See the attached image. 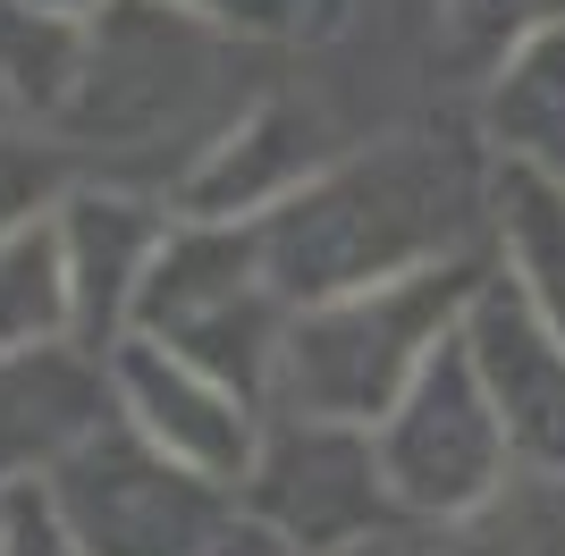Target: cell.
Here are the masks:
<instances>
[{
  "label": "cell",
  "mask_w": 565,
  "mask_h": 556,
  "mask_svg": "<svg viewBox=\"0 0 565 556\" xmlns=\"http://www.w3.org/2000/svg\"><path fill=\"white\" fill-rule=\"evenodd\" d=\"M287 312H296V303L270 287L262 228H245V220H178L161 261H152V278H143L136 338L178 346L186 363H203L212 379L245 388L262 414H270Z\"/></svg>",
  "instance_id": "obj_4"
},
{
  "label": "cell",
  "mask_w": 565,
  "mask_h": 556,
  "mask_svg": "<svg viewBox=\"0 0 565 556\" xmlns=\"http://www.w3.org/2000/svg\"><path fill=\"white\" fill-rule=\"evenodd\" d=\"M236 514L279 556H354L388 523H405L372 430L330 414H287V405H270L262 421L254 472L236 481Z\"/></svg>",
  "instance_id": "obj_5"
},
{
  "label": "cell",
  "mask_w": 565,
  "mask_h": 556,
  "mask_svg": "<svg viewBox=\"0 0 565 556\" xmlns=\"http://www.w3.org/2000/svg\"><path fill=\"white\" fill-rule=\"evenodd\" d=\"M220 556H279V548H262L254 532H236V539H228V548H220Z\"/></svg>",
  "instance_id": "obj_21"
},
{
  "label": "cell",
  "mask_w": 565,
  "mask_h": 556,
  "mask_svg": "<svg viewBox=\"0 0 565 556\" xmlns=\"http://www.w3.org/2000/svg\"><path fill=\"white\" fill-rule=\"evenodd\" d=\"M102 421H118L110 354L76 346V338L0 354V489L51 481Z\"/></svg>",
  "instance_id": "obj_12"
},
{
  "label": "cell",
  "mask_w": 565,
  "mask_h": 556,
  "mask_svg": "<svg viewBox=\"0 0 565 556\" xmlns=\"http://www.w3.org/2000/svg\"><path fill=\"white\" fill-rule=\"evenodd\" d=\"M0 523H9V489H0Z\"/></svg>",
  "instance_id": "obj_22"
},
{
  "label": "cell",
  "mask_w": 565,
  "mask_h": 556,
  "mask_svg": "<svg viewBox=\"0 0 565 556\" xmlns=\"http://www.w3.org/2000/svg\"><path fill=\"white\" fill-rule=\"evenodd\" d=\"M490 178L498 161L472 118L347 143L296 203L262 220L270 287L287 303H321L456 254H490Z\"/></svg>",
  "instance_id": "obj_1"
},
{
  "label": "cell",
  "mask_w": 565,
  "mask_h": 556,
  "mask_svg": "<svg viewBox=\"0 0 565 556\" xmlns=\"http://www.w3.org/2000/svg\"><path fill=\"white\" fill-rule=\"evenodd\" d=\"M0 118H9V110H0Z\"/></svg>",
  "instance_id": "obj_23"
},
{
  "label": "cell",
  "mask_w": 565,
  "mask_h": 556,
  "mask_svg": "<svg viewBox=\"0 0 565 556\" xmlns=\"http://www.w3.org/2000/svg\"><path fill=\"white\" fill-rule=\"evenodd\" d=\"M465 354L481 371V388H490L498 421H507L515 463L565 481V338L498 270L481 278V296L465 312Z\"/></svg>",
  "instance_id": "obj_11"
},
{
  "label": "cell",
  "mask_w": 565,
  "mask_h": 556,
  "mask_svg": "<svg viewBox=\"0 0 565 556\" xmlns=\"http://www.w3.org/2000/svg\"><path fill=\"white\" fill-rule=\"evenodd\" d=\"M490 270L565 338V178L498 161V178H490Z\"/></svg>",
  "instance_id": "obj_14"
},
{
  "label": "cell",
  "mask_w": 565,
  "mask_h": 556,
  "mask_svg": "<svg viewBox=\"0 0 565 556\" xmlns=\"http://www.w3.org/2000/svg\"><path fill=\"white\" fill-rule=\"evenodd\" d=\"M110 379H118V414L136 421L161 456H178L186 472H203L220 489H236L254 472V447H262V421L270 414L245 388L212 379L203 363H186L161 338H127L110 354Z\"/></svg>",
  "instance_id": "obj_10"
},
{
  "label": "cell",
  "mask_w": 565,
  "mask_h": 556,
  "mask_svg": "<svg viewBox=\"0 0 565 556\" xmlns=\"http://www.w3.org/2000/svg\"><path fill=\"white\" fill-rule=\"evenodd\" d=\"M169 9H186V18L220 25L236 43H262V51H279V43L305 34V0H169Z\"/></svg>",
  "instance_id": "obj_18"
},
{
  "label": "cell",
  "mask_w": 565,
  "mask_h": 556,
  "mask_svg": "<svg viewBox=\"0 0 565 556\" xmlns=\"http://www.w3.org/2000/svg\"><path fill=\"white\" fill-rule=\"evenodd\" d=\"M472 127L490 143V161L541 169V178H565V18L523 34L498 76L472 101Z\"/></svg>",
  "instance_id": "obj_13"
},
{
  "label": "cell",
  "mask_w": 565,
  "mask_h": 556,
  "mask_svg": "<svg viewBox=\"0 0 565 556\" xmlns=\"http://www.w3.org/2000/svg\"><path fill=\"white\" fill-rule=\"evenodd\" d=\"M51 228H60V261H68L76 346L118 354L127 338H136L143 278H152L169 228H178V203H169V194H143V185L85 178L68 203L51 211Z\"/></svg>",
  "instance_id": "obj_8"
},
{
  "label": "cell",
  "mask_w": 565,
  "mask_h": 556,
  "mask_svg": "<svg viewBox=\"0 0 565 556\" xmlns=\"http://www.w3.org/2000/svg\"><path fill=\"white\" fill-rule=\"evenodd\" d=\"M481 278H490V254H456V261H430V270L354 287V296L296 303L287 312V346H279V396L270 405L380 430V421L397 414V396L430 371V354L465 329Z\"/></svg>",
  "instance_id": "obj_3"
},
{
  "label": "cell",
  "mask_w": 565,
  "mask_h": 556,
  "mask_svg": "<svg viewBox=\"0 0 565 556\" xmlns=\"http://www.w3.org/2000/svg\"><path fill=\"white\" fill-rule=\"evenodd\" d=\"M43 489L85 556H220L245 532L236 489H220L203 472H186L178 456H161L127 414L102 421Z\"/></svg>",
  "instance_id": "obj_6"
},
{
  "label": "cell",
  "mask_w": 565,
  "mask_h": 556,
  "mask_svg": "<svg viewBox=\"0 0 565 556\" xmlns=\"http://www.w3.org/2000/svg\"><path fill=\"white\" fill-rule=\"evenodd\" d=\"M85 185V161L51 127H25V118H0V236L43 228L51 211Z\"/></svg>",
  "instance_id": "obj_17"
},
{
  "label": "cell",
  "mask_w": 565,
  "mask_h": 556,
  "mask_svg": "<svg viewBox=\"0 0 565 556\" xmlns=\"http://www.w3.org/2000/svg\"><path fill=\"white\" fill-rule=\"evenodd\" d=\"M254 68L262 43H236L169 0H118L85 25V68L51 136L85 161V178L178 194L186 169L270 93Z\"/></svg>",
  "instance_id": "obj_2"
},
{
  "label": "cell",
  "mask_w": 565,
  "mask_h": 556,
  "mask_svg": "<svg viewBox=\"0 0 565 556\" xmlns=\"http://www.w3.org/2000/svg\"><path fill=\"white\" fill-rule=\"evenodd\" d=\"M372 439H380L388 498L414 523H456V514L490 506L515 481V447H507V421H498L490 388H481V371L465 354V329L430 354V371L397 396V414Z\"/></svg>",
  "instance_id": "obj_7"
},
{
  "label": "cell",
  "mask_w": 565,
  "mask_h": 556,
  "mask_svg": "<svg viewBox=\"0 0 565 556\" xmlns=\"http://www.w3.org/2000/svg\"><path fill=\"white\" fill-rule=\"evenodd\" d=\"M76 338V303H68V261H60V228H18L0 236V354Z\"/></svg>",
  "instance_id": "obj_16"
},
{
  "label": "cell",
  "mask_w": 565,
  "mask_h": 556,
  "mask_svg": "<svg viewBox=\"0 0 565 556\" xmlns=\"http://www.w3.org/2000/svg\"><path fill=\"white\" fill-rule=\"evenodd\" d=\"M43 9H60V18H76V25H94L102 9H118V0H43Z\"/></svg>",
  "instance_id": "obj_20"
},
{
  "label": "cell",
  "mask_w": 565,
  "mask_h": 556,
  "mask_svg": "<svg viewBox=\"0 0 565 556\" xmlns=\"http://www.w3.org/2000/svg\"><path fill=\"white\" fill-rule=\"evenodd\" d=\"M338 152H347V136L330 127V110H321L312 93L270 85L254 110L186 169V185H178L169 203H178V220H245V228H262V220L279 203H296Z\"/></svg>",
  "instance_id": "obj_9"
},
{
  "label": "cell",
  "mask_w": 565,
  "mask_h": 556,
  "mask_svg": "<svg viewBox=\"0 0 565 556\" xmlns=\"http://www.w3.org/2000/svg\"><path fill=\"white\" fill-rule=\"evenodd\" d=\"M85 68V25L43 0H0V110L25 127H60Z\"/></svg>",
  "instance_id": "obj_15"
},
{
  "label": "cell",
  "mask_w": 565,
  "mask_h": 556,
  "mask_svg": "<svg viewBox=\"0 0 565 556\" xmlns=\"http://www.w3.org/2000/svg\"><path fill=\"white\" fill-rule=\"evenodd\" d=\"M0 556H85L76 548V532L60 523V506H51L43 481L9 489V523H0Z\"/></svg>",
  "instance_id": "obj_19"
}]
</instances>
